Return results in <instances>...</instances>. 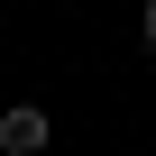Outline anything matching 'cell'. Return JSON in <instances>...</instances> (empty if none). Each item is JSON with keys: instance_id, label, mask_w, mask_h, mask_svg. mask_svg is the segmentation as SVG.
<instances>
[{"instance_id": "1", "label": "cell", "mask_w": 156, "mask_h": 156, "mask_svg": "<svg viewBox=\"0 0 156 156\" xmlns=\"http://www.w3.org/2000/svg\"><path fill=\"white\" fill-rule=\"evenodd\" d=\"M37 147H46V110H37V101H19L9 119H0V156H37Z\"/></svg>"}, {"instance_id": "2", "label": "cell", "mask_w": 156, "mask_h": 156, "mask_svg": "<svg viewBox=\"0 0 156 156\" xmlns=\"http://www.w3.org/2000/svg\"><path fill=\"white\" fill-rule=\"evenodd\" d=\"M147 46H156V0H147Z\"/></svg>"}]
</instances>
